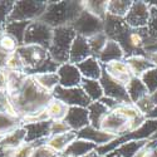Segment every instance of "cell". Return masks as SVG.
Listing matches in <instances>:
<instances>
[{
    "label": "cell",
    "mask_w": 157,
    "mask_h": 157,
    "mask_svg": "<svg viewBox=\"0 0 157 157\" xmlns=\"http://www.w3.org/2000/svg\"><path fill=\"white\" fill-rule=\"evenodd\" d=\"M52 98L53 94L40 88L34 78L28 75L20 92L14 98H11V102L21 118L23 116L35 114L44 111Z\"/></svg>",
    "instance_id": "obj_1"
},
{
    "label": "cell",
    "mask_w": 157,
    "mask_h": 157,
    "mask_svg": "<svg viewBox=\"0 0 157 157\" xmlns=\"http://www.w3.org/2000/svg\"><path fill=\"white\" fill-rule=\"evenodd\" d=\"M18 53L25 65V74L35 75L40 73H56L59 64L52 59L49 50L39 45H20Z\"/></svg>",
    "instance_id": "obj_2"
},
{
    "label": "cell",
    "mask_w": 157,
    "mask_h": 157,
    "mask_svg": "<svg viewBox=\"0 0 157 157\" xmlns=\"http://www.w3.org/2000/svg\"><path fill=\"white\" fill-rule=\"evenodd\" d=\"M83 10V2H48V6L40 20L53 29L65 27L72 25Z\"/></svg>",
    "instance_id": "obj_3"
},
{
    "label": "cell",
    "mask_w": 157,
    "mask_h": 157,
    "mask_svg": "<svg viewBox=\"0 0 157 157\" xmlns=\"http://www.w3.org/2000/svg\"><path fill=\"white\" fill-rule=\"evenodd\" d=\"M75 36L77 33L71 25L53 29V38L48 50L52 59L59 65L69 62V52Z\"/></svg>",
    "instance_id": "obj_4"
},
{
    "label": "cell",
    "mask_w": 157,
    "mask_h": 157,
    "mask_svg": "<svg viewBox=\"0 0 157 157\" xmlns=\"http://www.w3.org/2000/svg\"><path fill=\"white\" fill-rule=\"evenodd\" d=\"M47 6L48 2H15L9 21L40 20Z\"/></svg>",
    "instance_id": "obj_5"
},
{
    "label": "cell",
    "mask_w": 157,
    "mask_h": 157,
    "mask_svg": "<svg viewBox=\"0 0 157 157\" xmlns=\"http://www.w3.org/2000/svg\"><path fill=\"white\" fill-rule=\"evenodd\" d=\"M52 38H53V28L49 27L48 24H45L42 20H35L29 24L27 32H25L24 44L39 45L45 49H49Z\"/></svg>",
    "instance_id": "obj_6"
},
{
    "label": "cell",
    "mask_w": 157,
    "mask_h": 157,
    "mask_svg": "<svg viewBox=\"0 0 157 157\" xmlns=\"http://www.w3.org/2000/svg\"><path fill=\"white\" fill-rule=\"evenodd\" d=\"M71 27L74 29L77 35H81L88 39L104 30V21L88 13L87 10H83L79 17L72 23Z\"/></svg>",
    "instance_id": "obj_7"
},
{
    "label": "cell",
    "mask_w": 157,
    "mask_h": 157,
    "mask_svg": "<svg viewBox=\"0 0 157 157\" xmlns=\"http://www.w3.org/2000/svg\"><path fill=\"white\" fill-rule=\"evenodd\" d=\"M53 97L64 102L68 107H86L87 108L92 103L81 87L63 88L58 86L53 90Z\"/></svg>",
    "instance_id": "obj_8"
},
{
    "label": "cell",
    "mask_w": 157,
    "mask_h": 157,
    "mask_svg": "<svg viewBox=\"0 0 157 157\" xmlns=\"http://www.w3.org/2000/svg\"><path fill=\"white\" fill-rule=\"evenodd\" d=\"M99 82H101L102 88H103L104 97L112 98L121 104H131V99H129L128 93H127V88L123 83H121L118 81H116L114 78L109 77L104 71L102 73Z\"/></svg>",
    "instance_id": "obj_9"
},
{
    "label": "cell",
    "mask_w": 157,
    "mask_h": 157,
    "mask_svg": "<svg viewBox=\"0 0 157 157\" xmlns=\"http://www.w3.org/2000/svg\"><path fill=\"white\" fill-rule=\"evenodd\" d=\"M150 15H151V8L146 2H133L132 6H131L129 11L124 17V21L131 28H146L150 21Z\"/></svg>",
    "instance_id": "obj_10"
},
{
    "label": "cell",
    "mask_w": 157,
    "mask_h": 157,
    "mask_svg": "<svg viewBox=\"0 0 157 157\" xmlns=\"http://www.w3.org/2000/svg\"><path fill=\"white\" fill-rule=\"evenodd\" d=\"M101 129L117 137L129 133V122L116 111H109L101 124Z\"/></svg>",
    "instance_id": "obj_11"
},
{
    "label": "cell",
    "mask_w": 157,
    "mask_h": 157,
    "mask_svg": "<svg viewBox=\"0 0 157 157\" xmlns=\"http://www.w3.org/2000/svg\"><path fill=\"white\" fill-rule=\"evenodd\" d=\"M57 74L59 78V86L63 88H74V87H81V83L83 81V77L78 69L77 64L73 63H64L60 64Z\"/></svg>",
    "instance_id": "obj_12"
},
{
    "label": "cell",
    "mask_w": 157,
    "mask_h": 157,
    "mask_svg": "<svg viewBox=\"0 0 157 157\" xmlns=\"http://www.w3.org/2000/svg\"><path fill=\"white\" fill-rule=\"evenodd\" d=\"M77 138H82V140L89 141V142L94 143V145H97V147H99V146L107 145V143L114 141L117 138V136L111 135L108 132H104V131H102V129L94 128L92 126H87L83 129L78 131Z\"/></svg>",
    "instance_id": "obj_13"
},
{
    "label": "cell",
    "mask_w": 157,
    "mask_h": 157,
    "mask_svg": "<svg viewBox=\"0 0 157 157\" xmlns=\"http://www.w3.org/2000/svg\"><path fill=\"white\" fill-rule=\"evenodd\" d=\"M64 122L68 124L72 131L83 129L84 127L89 126V114L86 107H69L68 113L65 116Z\"/></svg>",
    "instance_id": "obj_14"
},
{
    "label": "cell",
    "mask_w": 157,
    "mask_h": 157,
    "mask_svg": "<svg viewBox=\"0 0 157 157\" xmlns=\"http://www.w3.org/2000/svg\"><path fill=\"white\" fill-rule=\"evenodd\" d=\"M92 56V50H90L88 39L81 35H77L75 39L72 43L71 52H69V63L79 64L81 62L86 60Z\"/></svg>",
    "instance_id": "obj_15"
},
{
    "label": "cell",
    "mask_w": 157,
    "mask_h": 157,
    "mask_svg": "<svg viewBox=\"0 0 157 157\" xmlns=\"http://www.w3.org/2000/svg\"><path fill=\"white\" fill-rule=\"evenodd\" d=\"M103 67V71L106 72L109 77L114 78L116 81H118L121 83H123L124 86L131 81L132 78V73H131L127 63L123 60H114V62H111V63H107V64H102Z\"/></svg>",
    "instance_id": "obj_16"
},
{
    "label": "cell",
    "mask_w": 157,
    "mask_h": 157,
    "mask_svg": "<svg viewBox=\"0 0 157 157\" xmlns=\"http://www.w3.org/2000/svg\"><path fill=\"white\" fill-rule=\"evenodd\" d=\"M50 126H52V121H43V122L24 124L23 127L27 131L25 143H33L36 141L49 138L50 137Z\"/></svg>",
    "instance_id": "obj_17"
},
{
    "label": "cell",
    "mask_w": 157,
    "mask_h": 157,
    "mask_svg": "<svg viewBox=\"0 0 157 157\" xmlns=\"http://www.w3.org/2000/svg\"><path fill=\"white\" fill-rule=\"evenodd\" d=\"M78 69H79L81 74L86 79H94L99 81L102 73H103V67L102 63L98 60L96 57H89L86 60L81 62L79 64H77Z\"/></svg>",
    "instance_id": "obj_18"
},
{
    "label": "cell",
    "mask_w": 157,
    "mask_h": 157,
    "mask_svg": "<svg viewBox=\"0 0 157 157\" xmlns=\"http://www.w3.org/2000/svg\"><path fill=\"white\" fill-rule=\"evenodd\" d=\"M96 150H97V145H94V143L82 140V138H77L68 146V148L62 153V156H64V157H84L89 153L94 152Z\"/></svg>",
    "instance_id": "obj_19"
},
{
    "label": "cell",
    "mask_w": 157,
    "mask_h": 157,
    "mask_svg": "<svg viewBox=\"0 0 157 157\" xmlns=\"http://www.w3.org/2000/svg\"><path fill=\"white\" fill-rule=\"evenodd\" d=\"M77 140V132L75 131H68V132H64L60 135H56V136H50L47 141V146L53 150L54 152L62 155L65 150L68 148V146L71 143Z\"/></svg>",
    "instance_id": "obj_20"
},
{
    "label": "cell",
    "mask_w": 157,
    "mask_h": 157,
    "mask_svg": "<svg viewBox=\"0 0 157 157\" xmlns=\"http://www.w3.org/2000/svg\"><path fill=\"white\" fill-rule=\"evenodd\" d=\"M124 59V52L121 48V45L116 40L108 39L106 47L103 48L101 54L98 56V60L102 64H107L114 60H123Z\"/></svg>",
    "instance_id": "obj_21"
},
{
    "label": "cell",
    "mask_w": 157,
    "mask_h": 157,
    "mask_svg": "<svg viewBox=\"0 0 157 157\" xmlns=\"http://www.w3.org/2000/svg\"><path fill=\"white\" fill-rule=\"evenodd\" d=\"M147 142H148V140L124 142L107 156L108 157H135L143 147L147 145Z\"/></svg>",
    "instance_id": "obj_22"
},
{
    "label": "cell",
    "mask_w": 157,
    "mask_h": 157,
    "mask_svg": "<svg viewBox=\"0 0 157 157\" xmlns=\"http://www.w3.org/2000/svg\"><path fill=\"white\" fill-rule=\"evenodd\" d=\"M25 137H27V131L21 126L17 129H14L13 132L5 135L0 142V147H3L6 151H14L23 146L25 143Z\"/></svg>",
    "instance_id": "obj_23"
},
{
    "label": "cell",
    "mask_w": 157,
    "mask_h": 157,
    "mask_svg": "<svg viewBox=\"0 0 157 157\" xmlns=\"http://www.w3.org/2000/svg\"><path fill=\"white\" fill-rule=\"evenodd\" d=\"M124 62L127 63L132 75L138 78H141L143 73L153 67L146 56H129L124 58Z\"/></svg>",
    "instance_id": "obj_24"
},
{
    "label": "cell",
    "mask_w": 157,
    "mask_h": 157,
    "mask_svg": "<svg viewBox=\"0 0 157 157\" xmlns=\"http://www.w3.org/2000/svg\"><path fill=\"white\" fill-rule=\"evenodd\" d=\"M89 114V126L101 129V124L109 112V109L102 102H92L87 107Z\"/></svg>",
    "instance_id": "obj_25"
},
{
    "label": "cell",
    "mask_w": 157,
    "mask_h": 157,
    "mask_svg": "<svg viewBox=\"0 0 157 157\" xmlns=\"http://www.w3.org/2000/svg\"><path fill=\"white\" fill-rule=\"evenodd\" d=\"M126 88H127V93H128V97H129L132 104L137 103L140 99L145 98L146 96H150L145 84L142 83L141 78H138V77L131 78V81L126 84Z\"/></svg>",
    "instance_id": "obj_26"
},
{
    "label": "cell",
    "mask_w": 157,
    "mask_h": 157,
    "mask_svg": "<svg viewBox=\"0 0 157 157\" xmlns=\"http://www.w3.org/2000/svg\"><path fill=\"white\" fill-rule=\"evenodd\" d=\"M68 109H69V107L67 104L54 97L49 101L48 106L45 108L50 121H64L65 116L68 113Z\"/></svg>",
    "instance_id": "obj_27"
},
{
    "label": "cell",
    "mask_w": 157,
    "mask_h": 157,
    "mask_svg": "<svg viewBox=\"0 0 157 157\" xmlns=\"http://www.w3.org/2000/svg\"><path fill=\"white\" fill-rule=\"evenodd\" d=\"M81 88L84 90V93L90 99V102H99L104 97L103 88H102V84L99 81L86 79V78H83V81L81 83Z\"/></svg>",
    "instance_id": "obj_28"
},
{
    "label": "cell",
    "mask_w": 157,
    "mask_h": 157,
    "mask_svg": "<svg viewBox=\"0 0 157 157\" xmlns=\"http://www.w3.org/2000/svg\"><path fill=\"white\" fill-rule=\"evenodd\" d=\"M32 21H9L5 24V33L13 36L19 43V45L24 44L25 32H27L29 24Z\"/></svg>",
    "instance_id": "obj_29"
},
{
    "label": "cell",
    "mask_w": 157,
    "mask_h": 157,
    "mask_svg": "<svg viewBox=\"0 0 157 157\" xmlns=\"http://www.w3.org/2000/svg\"><path fill=\"white\" fill-rule=\"evenodd\" d=\"M34 81L36 84L43 88L47 92L53 94V90L59 86V78L57 72L56 73H40V74H35L33 75Z\"/></svg>",
    "instance_id": "obj_30"
},
{
    "label": "cell",
    "mask_w": 157,
    "mask_h": 157,
    "mask_svg": "<svg viewBox=\"0 0 157 157\" xmlns=\"http://www.w3.org/2000/svg\"><path fill=\"white\" fill-rule=\"evenodd\" d=\"M21 126L23 123L19 117H14L0 111V136H5Z\"/></svg>",
    "instance_id": "obj_31"
},
{
    "label": "cell",
    "mask_w": 157,
    "mask_h": 157,
    "mask_svg": "<svg viewBox=\"0 0 157 157\" xmlns=\"http://www.w3.org/2000/svg\"><path fill=\"white\" fill-rule=\"evenodd\" d=\"M132 3L133 2H131V0H111L108 2L107 14L124 19L131 6H132Z\"/></svg>",
    "instance_id": "obj_32"
},
{
    "label": "cell",
    "mask_w": 157,
    "mask_h": 157,
    "mask_svg": "<svg viewBox=\"0 0 157 157\" xmlns=\"http://www.w3.org/2000/svg\"><path fill=\"white\" fill-rule=\"evenodd\" d=\"M84 10H87L94 17L104 20L107 15V8H108V2H83Z\"/></svg>",
    "instance_id": "obj_33"
},
{
    "label": "cell",
    "mask_w": 157,
    "mask_h": 157,
    "mask_svg": "<svg viewBox=\"0 0 157 157\" xmlns=\"http://www.w3.org/2000/svg\"><path fill=\"white\" fill-rule=\"evenodd\" d=\"M108 42V36L106 35V33L102 32V33H98L93 36L88 38V43H89V47H90V50H92V56L98 58V56L101 54V52L103 50V48L106 47Z\"/></svg>",
    "instance_id": "obj_34"
},
{
    "label": "cell",
    "mask_w": 157,
    "mask_h": 157,
    "mask_svg": "<svg viewBox=\"0 0 157 157\" xmlns=\"http://www.w3.org/2000/svg\"><path fill=\"white\" fill-rule=\"evenodd\" d=\"M141 81L145 84L150 96H153L157 92V68L152 67L147 72L141 75Z\"/></svg>",
    "instance_id": "obj_35"
},
{
    "label": "cell",
    "mask_w": 157,
    "mask_h": 157,
    "mask_svg": "<svg viewBox=\"0 0 157 157\" xmlns=\"http://www.w3.org/2000/svg\"><path fill=\"white\" fill-rule=\"evenodd\" d=\"M5 69H8L10 72L25 73V65H24V62H23L21 57L18 53V50L15 52V53H11V54L8 56L6 64H5Z\"/></svg>",
    "instance_id": "obj_36"
},
{
    "label": "cell",
    "mask_w": 157,
    "mask_h": 157,
    "mask_svg": "<svg viewBox=\"0 0 157 157\" xmlns=\"http://www.w3.org/2000/svg\"><path fill=\"white\" fill-rule=\"evenodd\" d=\"M19 47H20L19 43L9 34L5 33L0 36V50L5 52L8 54H11V53H15Z\"/></svg>",
    "instance_id": "obj_37"
},
{
    "label": "cell",
    "mask_w": 157,
    "mask_h": 157,
    "mask_svg": "<svg viewBox=\"0 0 157 157\" xmlns=\"http://www.w3.org/2000/svg\"><path fill=\"white\" fill-rule=\"evenodd\" d=\"M135 106L140 109L141 113L145 114L146 118H147V116L155 109L156 104H155V102H153V99H152L151 96H146L145 98H142V99H140L137 103H135Z\"/></svg>",
    "instance_id": "obj_38"
},
{
    "label": "cell",
    "mask_w": 157,
    "mask_h": 157,
    "mask_svg": "<svg viewBox=\"0 0 157 157\" xmlns=\"http://www.w3.org/2000/svg\"><path fill=\"white\" fill-rule=\"evenodd\" d=\"M15 2H0V25H4L9 21L10 14L13 11V8H14Z\"/></svg>",
    "instance_id": "obj_39"
},
{
    "label": "cell",
    "mask_w": 157,
    "mask_h": 157,
    "mask_svg": "<svg viewBox=\"0 0 157 157\" xmlns=\"http://www.w3.org/2000/svg\"><path fill=\"white\" fill-rule=\"evenodd\" d=\"M33 152H34V147L30 143H24L23 146L13 151L9 157H33Z\"/></svg>",
    "instance_id": "obj_40"
},
{
    "label": "cell",
    "mask_w": 157,
    "mask_h": 157,
    "mask_svg": "<svg viewBox=\"0 0 157 157\" xmlns=\"http://www.w3.org/2000/svg\"><path fill=\"white\" fill-rule=\"evenodd\" d=\"M151 8V15H150V21L147 25V29L151 34V36L157 40V9L156 8Z\"/></svg>",
    "instance_id": "obj_41"
},
{
    "label": "cell",
    "mask_w": 157,
    "mask_h": 157,
    "mask_svg": "<svg viewBox=\"0 0 157 157\" xmlns=\"http://www.w3.org/2000/svg\"><path fill=\"white\" fill-rule=\"evenodd\" d=\"M68 131H71V128L68 127V124L64 121H52L50 136L60 135V133H64V132H68Z\"/></svg>",
    "instance_id": "obj_42"
},
{
    "label": "cell",
    "mask_w": 157,
    "mask_h": 157,
    "mask_svg": "<svg viewBox=\"0 0 157 157\" xmlns=\"http://www.w3.org/2000/svg\"><path fill=\"white\" fill-rule=\"evenodd\" d=\"M99 102H102L103 104H104V106H106L109 111H113V109H116L117 107H118L120 106V104L121 103H118V102H117V101H114V99H112V98H108V97H103Z\"/></svg>",
    "instance_id": "obj_43"
},
{
    "label": "cell",
    "mask_w": 157,
    "mask_h": 157,
    "mask_svg": "<svg viewBox=\"0 0 157 157\" xmlns=\"http://www.w3.org/2000/svg\"><path fill=\"white\" fill-rule=\"evenodd\" d=\"M146 57H147V59L151 62V64L153 65V67L157 68V49L147 50V52H146Z\"/></svg>",
    "instance_id": "obj_44"
},
{
    "label": "cell",
    "mask_w": 157,
    "mask_h": 157,
    "mask_svg": "<svg viewBox=\"0 0 157 157\" xmlns=\"http://www.w3.org/2000/svg\"><path fill=\"white\" fill-rule=\"evenodd\" d=\"M148 118H157V106H156L155 109L147 116V120H148Z\"/></svg>",
    "instance_id": "obj_45"
},
{
    "label": "cell",
    "mask_w": 157,
    "mask_h": 157,
    "mask_svg": "<svg viewBox=\"0 0 157 157\" xmlns=\"http://www.w3.org/2000/svg\"><path fill=\"white\" fill-rule=\"evenodd\" d=\"M84 157H108V156H102V155H99V153H97V152L94 151V152L89 153V155H87V156H84Z\"/></svg>",
    "instance_id": "obj_46"
},
{
    "label": "cell",
    "mask_w": 157,
    "mask_h": 157,
    "mask_svg": "<svg viewBox=\"0 0 157 157\" xmlns=\"http://www.w3.org/2000/svg\"><path fill=\"white\" fill-rule=\"evenodd\" d=\"M148 4V6H152V8H156L157 9V0H148V2H146Z\"/></svg>",
    "instance_id": "obj_47"
},
{
    "label": "cell",
    "mask_w": 157,
    "mask_h": 157,
    "mask_svg": "<svg viewBox=\"0 0 157 157\" xmlns=\"http://www.w3.org/2000/svg\"><path fill=\"white\" fill-rule=\"evenodd\" d=\"M3 34H5V28H4V25H0V36Z\"/></svg>",
    "instance_id": "obj_48"
},
{
    "label": "cell",
    "mask_w": 157,
    "mask_h": 157,
    "mask_svg": "<svg viewBox=\"0 0 157 157\" xmlns=\"http://www.w3.org/2000/svg\"><path fill=\"white\" fill-rule=\"evenodd\" d=\"M0 157H5V150L3 147H0Z\"/></svg>",
    "instance_id": "obj_49"
},
{
    "label": "cell",
    "mask_w": 157,
    "mask_h": 157,
    "mask_svg": "<svg viewBox=\"0 0 157 157\" xmlns=\"http://www.w3.org/2000/svg\"><path fill=\"white\" fill-rule=\"evenodd\" d=\"M152 97V99H153V102H155V104H156V106H157V92L153 94V96H151Z\"/></svg>",
    "instance_id": "obj_50"
},
{
    "label": "cell",
    "mask_w": 157,
    "mask_h": 157,
    "mask_svg": "<svg viewBox=\"0 0 157 157\" xmlns=\"http://www.w3.org/2000/svg\"><path fill=\"white\" fill-rule=\"evenodd\" d=\"M152 138H153V140H157V133H156V135H155V136H153Z\"/></svg>",
    "instance_id": "obj_51"
}]
</instances>
